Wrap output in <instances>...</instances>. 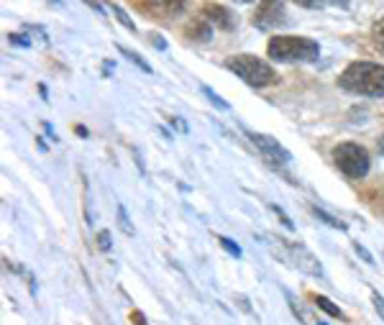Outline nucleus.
Here are the masks:
<instances>
[{
	"label": "nucleus",
	"mask_w": 384,
	"mask_h": 325,
	"mask_svg": "<svg viewBox=\"0 0 384 325\" xmlns=\"http://www.w3.org/2000/svg\"><path fill=\"white\" fill-rule=\"evenodd\" d=\"M338 85L353 95L384 97V64L377 62H351L341 72Z\"/></svg>",
	"instance_id": "obj_1"
},
{
	"label": "nucleus",
	"mask_w": 384,
	"mask_h": 325,
	"mask_svg": "<svg viewBox=\"0 0 384 325\" xmlns=\"http://www.w3.org/2000/svg\"><path fill=\"white\" fill-rule=\"evenodd\" d=\"M267 54L277 62H310L318 59L320 44L305 36H272L267 44Z\"/></svg>",
	"instance_id": "obj_2"
},
{
	"label": "nucleus",
	"mask_w": 384,
	"mask_h": 325,
	"mask_svg": "<svg viewBox=\"0 0 384 325\" xmlns=\"http://www.w3.org/2000/svg\"><path fill=\"white\" fill-rule=\"evenodd\" d=\"M225 67L230 72H236L251 87H267V85L277 82V72L272 70V64L254 57V54H233V57L225 59Z\"/></svg>",
	"instance_id": "obj_3"
},
{
	"label": "nucleus",
	"mask_w": 384,
	"mask_h": 325,
	"mask_svg": "<svg viewBox=\"0 0 384 325\" xmlns=\"http://www.w3.org/2000/svg\"><path fill=\"white\" fill-rule=\"evenodd\" d=\"M269 246L274 249V254H279L284 262L289 264V267L300 269V272H305V275L310 277H323V267H320L318 256L310 254V251L302 246V243H287L284 238H269Z\"/></svg>",
	"instance_id": "obj_4"
},
{
	"label": "nucleus",
	"mask_w": 384,
	"mask_h": 325,
	"mask_svg": "<svg viewBox=\"0 0 384 325\" xmlns=\"http://www.w3.org/2000/svg\"><path fill=\"white\" fill-rule=\"evenodd\" d=\"M333 161L338 166L341 172L346 177L351 179H361L369 174V151L364 146H358V144H351V141H346V144H338V146L333 149Z\"/></svg>",
	"instance_id": "obj_5"
},
{
	"label": "nucleus",
	"mask_w": 384,
	"mask_h": 325,
	"mask_svg": "<svg viewBox=\"0 0 384 325\" xmlns=\"http://www.w3.org/2000/svg\"><path fill=\"white\" fill-rule=\"evenodd\" d=\"M246 136H249L251 144L264 154V159H269L272 164H289V161H292V154L282 146L277 139H272V136L256 134V131H246Z\"/></svg>",
	"instance_id": "obj_6"
},
{
	"label": "nucleus",
	"mask_w": 384,
	"mask_h": 325,
	"mask_svg": "<svg viewBox=\"0 0 384 325\" xmlns=\"http://www.w3.org/2000/svg\"><path fill=\"white\" fill-rule=\"evenodd\" d=\"M287 23V13L282 3H262L254 13V26L259 28H274V26Z\"/></svg>",
	"instance_id": "obj_7"
},
{
	"label": "nucleus",
	"mask_w": 384,
	"mask_h": 325,
	"mask_svg": "<svg viewBox=\"0 0 384 325\" xmlns=\"http://www.w3.org/2000/svg\"><path fill=\"white\" fill-rule=\"evenodd\" d=\"M203 16H205V21H208V23H215V28H223V31H230V28H233V23H236V21H233V13L228 11V8L225 6H205L203 8Z\"/></svg>",
	"instance_id": "obj_8"
},
{
	"label": "nucleus",
	"mask_w": 384,
	"mask_h": 325,
	"mask_svg": "<svg viewBox=\"0 0 384 325\" xmlns=\"http://www.w3.org/2000/svg\"><path fill=\"white\" fill-rule=\"evenodd\" d=\"M287 300H289V307H292V313L297 315V320H300L302 325H326L318 315L313 313V310H310V307H305L300 300H294L292 294H287Z\"/></svg>",
	"instance_id": "obj_9"
},
{
	"label": "nucleus",
	"mask_w": 384,
	"mask_h": 325,
	"mask_svg": "<svg viewBox=\"0 0 384 325\" xmlns=\"http://www.w3.org/2000/svg\"><path fill=\"white\" fill-rule=\"evenodd\" d=\"M187 38L190 41H208V38L213 36V26L208 23V21H195V23H190L187 26Z\"/></svg>",
	"instance_id": "obj_10"
},
{
	"label": "nucleus",
	"mask_w": 384,
	"mask_h": 325,
	"mask_svg": "<svg viewBox=\"0 0 384 325\" xmlns=\"http://www.w3.org/2000/svg\"><path fill=\"white\" fill-rule=\"evenodd\" d=\"M315 302H318L320 310H323V313H328V315H331V318H341V320H346L343 310H341L338 305H333V302L328 300V297H323V294H318V297H315Z\"/></svg>",
	"instance_id": "obj_11"
},
{
	"label": "nucleus",
	"mask_w": 384,
	"mask_h": 325,
	"mask_svg": "<svg viewBox=\"0 0 384 325\" xmlns=\"http://www.w3.org/2000/svg\"><path fill=\"white\" fill-rule=\"evenodd\" d=\"M115 215H118V228H121L126 236H134V225H131V220H128V213L121 203H118V208H115Z\"/></svg>",
	"instance_id": "obj_12"
},
{
	"label": "nucleus",
	"mask_w": 384,
	"mask_h": 325,
	"mask_svg": "<svg viewBox=\"0 0 384 325\" xmlns=\"http://www.w3.org/2000/svg\"><path fill=\"white\" fill-rule=\"evenodd\" d=\"M313 213H315V218H318V220H323V223H328V225H331V228L346 230V223H343V220H338V218L328 215L326 211H320V208H313Z\"/></svg>",
	"instance_id": "obj_13"
},
{
	"label": "nucleus",
	"mask_w": 384,
	"mask_h": 325,
	"mask_svg": "<svg viewBox=\"0 0 384 325\" xmlns=\"http://www.w3.org/2000/svg\"><path fill=\"white\" fill-rule=\"evenodd\" d=\"M149 8L161 11V13H182L185 11V3H161V0H156V3H151Z\"/></svg>",
	"instance_id": "obj_14"
},
{
	"label": "nucleus",
	"mask_w": 384,
	"mask_h": 325,
	"mask_svg": "<svg viewBox=\"0 0 384 325\" xmlns=\"http://www.w3.org/2000/svg\"><path fill=\"white\" fill-rule=\"evenodd\" d=\"M118 51H121V54H123V57L128 59V62L139 64V67H141V70H144V72H151V67H149V64L144 62V59H141L139 54H136V51H128V49H123V46H118Z\"/></svg>",
	"instance_id": "obj_15"
},
{
	"label": "nucleus",
	"mask_w": 384,
	"mask_h": 325,
	"mask_svg": "<svg viewBox=\"0 0 384 325\" xmlns=\"http://www.w3.org/2000/svg\"><path fill=\"white\" fill-rule=\"evenodd\" d=\"M203 92H205V95H208V100H210L213 105H218V108H220V110H228V102H225L223 97L218 95V92H215V90H213V87H208V85H205Z\"/></svg>",
	"instance_id": "obj_16"
},
{
	"label": "nucleus",
	"mask_w": 384,
	"mask_h": 325,
	"mask_svg": "<svg viewBox=\"0 0 384 325\" xmlns=\"http://www.w3.org/2000/svg\"><path fill=\"white\" fill-rule=\"evenodd\" d=\"M215 241L220 243V246H223V249L228 251L230 256H236V259H238V256H241V246H238V243H233V241H230V238H225V236H218Z\"/></svg>",
	"instance_id": "obj_17"
},
{
	"label": "nucleus",
	"mask_w": 384,
	"mask_h": 325,
	"mask_svg": "<svg viewBox=\"0 0 384 325\" xmlns=\"http://www.w3.org/2000/svg\"><path fill=\"white\" fill-rule=\"evenodd\" d=\"M113 13H115V18L121 21V23H123V26H126L128 31H136V26H134V21L128 18V13H126V11H123V8H121V6H113Z\"/></svg>",
	"instance_id": "obj_18"
},
{
	"label": "nucleus",
	"mask_w": 384,
	"mask_h": 325,
	"mask_svg": "<svg viewBox=\"0 0 384 325\" xmlns=\"http://www.w3.org/2000/svg\"><path fill=\"white\" fill-rule=\"evenodd\" d=\"M97 246H100V251H110V233L108 230H100V233H97Z\"/></svg>",
	"instance_id": "obj_19"
},
{
	"label": "nucleus",
	"mask_w": 384,
	"mask_h": 325,
	"mask_svg": "<svg viewBox=\"0 0 384 325\" xmlns=\"http://www.w3.org/2000/svg\"><path fill=\"white\" fill-rule=\"evenodd\" d=\"M8 41L13 46H31V38H23L21 33H8Z\"/></svg>",
	"instance_id": "obj_20"
},
{
	"label": "nucleus",
	"mask_w": 384,
	"mask_h": 325,
	"mask_svg": "<svg viewBox=\"0 0 384 325\" xmlns=\"http://www.w3.org/2000/svg\"><path fill=\"white\" fill-rule=\"evenodd\" d=\"M371 36L377 38L379 44H384V18H382V21H377V23H374V28H371Z\"/></svg>",
	"instance_id": "obj_21"
},
{
	"label": "nucleus",
	"mask_w": 384,
	"mask_h": 325,
	"mask_svg": "<svg viewBox=\"0 0 384 325\" xmlns=\"http://www.w3.org/2000/svg\"><path fill=\"white\" fill-rule=\"evenodd\" d=\"M272 211H274L277 215H279V220H282V223H284V228H294L292 220H289V215H287V213H284V211H282L279 205H272Z\"/></svg>",
	"instance_id": "obj_22"
},
{
	"label": "nucleus",
	"mask_w": 384,
	"mask_h": 325,
	"mask_svg": "<svg viewBox=\"0 0 384 325\" xmlns=\"http://www.w3.org/2000/svg\"><path fill=\"white\" fill-rule=\"evenodd\" d=\"M371 302H374V310L379 313V318L384 320V297H379L377 292H371Z\"/></svg>",
	"instance_id": "obj_23"
},
{
	"label": "nucleus",
	"mask_w": 384,
	"mask_h": 325,
	"mask_svg": "<svg viewBox=\"0 0 384 325\" xmlns=\"http://www.w3.org/2000/svg\"><path fill=\"white\" fill-rule=\"evenodd\" d=\"M353 251H356V254L358 256H361V259H364V262H369V264H374V259H371V254H369V251H366L364 249V246H361V243H353Z\"/></svg>",
	"instance_id": "obj_24"
},
{
	"label": "nucleus",
	"mask_w": 384,
	"mask_h": 325,
	"mask_svg": "<svg viewBox=\"0 0 384 325\" xmlns=\"http://www.w3.org/2000/svg\"><path fill=\"white\" fill-rule=\"evenodd\" d=\"M151 44H156V46H159V49H166L164 38H161L159 33H154V36H151Z\"/></svg>",
	"instance_id": "obj_25"
},
{
	"label": "nucleus",
	"mask_w": 384,
	"mask_h": 325,
	"mask_svg": "<svg viewBox=\"0 0 384 325\" xmlns=\"http://www.w3.org/2000/svg\"><path fill=\"white\" fill-rule=\"evenodd\" d=\"M172 126H177L179 131H182V134H185V131H187V126H185V123H182V121H179V118H172Z\"/></svg>",
	"instance_id": "obj_26"
},
{
	"label": "nucleus",
	"mask_w": 384,
	"mask_h": 325,
	"mask_svg": "<svg viewBox=\"0 0 384 325\" xmlns=\"http://www.w3.org/2000/svg\"><path fill=\"white\" fill-rule=\"evenodd\" d=\"M131 320H136V325H146V323H144V315H141V313H134V315H131Z\"/></svg>",
	"instance_id": "obj_27"
},
{
	"label": "nucleus",
	"mask_w": 384,
	"mask_h": 325,
	"mask_svg": "<svg viewBox=\"0 0 384 325\" xmlns=\"http://www.w3.org/2000/svg\"><path fill=\"white\" fill-rule=\"evenodd\" d=\"M379 154H384V136L379 139Z\"/></svg>",
	"instance_id": "obj_28"
}]
</instances>
